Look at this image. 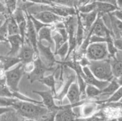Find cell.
Here are the masks:
<instances>
[{
  "mask_svg": "<svg viewBox=\"0 0 122 121\" xmlns=\"http://www.w3.org/2000/svg\"><path fill=\"white\" fill-rule=\"evenodd\" d=\"M12 107L23 117L27 119L42 120L50 112L43 104L17 100Z\"/></svg>",
  "mask_w": 122,
  "mask_h": 121,
  "instance_id": "6da1fadb",
  "label": "cell"
},
{
  "mask_svg": "<svg viewBox=\"0 0 122 121\" xmlns=\"http://www.w3.org/2000/svg\"><path fill=\"white\" fill-rule=\"evenodd\" d=\"M88 66L93 75L100 80L110 81L114 78L110 58L100 60H90Z\"/></svg>",
  "mask_w": 122,
  "mask_h": 121,
  "instance_id": "7a4b0ae2",
  "label": "cell"
},
{
  "mask_svg": "<svg viewBox=\"0 0 122 121\" xmlns=\"http://www.w3.org/2000/svg\"><path fill=\"white\" fill-rule=\"evenodd\" d=\"M25 73L24 64L21 62L17 64L13 68L5 71V83L11 91H19V83Z\"/></svg>",
  "mask_w": 122,
  "mask_h": 121,
  "instance_id": "3957f363",
  "label": "cell"
},
{
  "mask_svg": "<svg viewBox=\"0 0 122 121\" xmlns=\"http://www.w3.org/2000/svg\"><path fill=\"white\" fill-rule=\"evenodd\" d=\"M85 56L89 60H100L110 58L106 42L91 43L86 49Z\"/></svg>",
  "mask_w": 122,
  "mask_h": 121,
  "instance_id": "277c9868",
  "label": "cell"
},
{
  "mask_svg": "<svg viewBox=\"0 0 122 121\" xmlns=\"http://www.w3.org/2000/svg\"><path fill=\"white\" fill-rule=\"evenodd\" d=\"M34 62V68L30 73L27 74V78L30 83H33L36 81H39L41 79L45 76V73L46 71H55L57 68L54 67L48 68L43 63L39 55L33 60Z\"/></svg>",
  "mask_w": 122,
  "mask_h": 121,
  "instance_id": "5b68a950",
  "label": "cell"
},
{
  "mask_svg": "<svg viewBox=\"0 0 122 121\" xmlns=\"http://www.w3.org/2000/svg\"><path fill=\"white\" fill-rule=\"evenodd\" d=\"M37 49L39 56L44 64L48 68L54 67L57 60L55 58L54 53L52 51L50 45H45L42 42H38Z\"/></svg>",
  "mask_w": 122,
  "mask_h": 121,
  "instance_id": "8992f818",
  "label": "cell"
},
{
  "mask_svg": "<svg viewBox=\"0 0 122 121\" xmlns=\"http://www.w3.org/2000/svg\"><path fill=\"white\" fill-rule=\"evenodd\" d=\"M85 101V100L75 104L59 106V109L56 113L54 121H75L77 116L74 112L73 108L79 106Z\"/></svg>",
  "mask_w": 122,
  "mask_h": 121,
  "instance_id": "52a82bcc",
  "label": "cell"
},
{
  "mask_svg": "<svg viewBox=\"0 0 122 121\" xmlns=\"http://www.w3.org/2000/svg\"><path fill=\"white\" fill-rule=\"evenodd\" d=\"M30 14L43 23L50 26H53L60 22H64L66 19V17L60 16L50 11H41Z\"/></svg>",
  "mask_w": 122,
  "mask_h": 121,
  "instance_id": "ba28073f",
  "label": "cell"
},
{
  "mask_svg": "<svg viewBox=\"0 0 122 121\" xmlns=\"http://www.w3.org/2000/svg\"><path fill=\"white\" fill-rule=\"evenodd\" d=\"M38 55V53L36 52L32 45L25 40L23 45L17 56L20 59L21 63L25 64L33 61Z\"/></svg>",
  "mask_w": 122,
  "mask_h": 121,
  "instance_id": "9c48e42d",
  "label": "cell"
},
{
  "mask_svg": "<svg viewBox=\"0 0 122 121\" xmlns=\"http://www.w3.org/2000/svg\"><path fill=\"white\" fill-rule=\"evenodd\" d=\"M33 93L39 95L42 98L43 105L47 108L50 111H57L59 109V106L55 103L54 95L51 90L48 91H37L33 90Z\"/></svg>",
  "mask_w": 122,
  "mask_h": 121,
  "instance_id": "30bf717a",
  "label": "cell"
},
{
  "mask_svg": "<svg viewBox=\"0 0 122 121\" xmlns=\"http://www.w3.org/2000/svg\"><path fill=\"white\" fill-rule=\"evenodd\" d=\"M27 17V27H26V33H25V40L29 43L32 47L34 48L35 51L38 53L37 43H38V34L37 32L33 26L32 20H30L28 13L25 10Z\"/></svg>",
  "mask_w": 122,
  "mask_h": 121,
  "instance_id": "8fae6325",
  "label": "cell"
},
{
  "mask_svg": "<svg viewBox=\"0 0 122 121\" xmlns=\"http://www.w3.org/2000/svg\"><path fill=\"white\" fill-rule=\"evenodd\" d=\"M100 104L94 101H85L79 106V116L78 117L88 118L97 113L99 110Z\"/></svg>",
  "mask_w": 122,
  "mask_h": 121,
  "instance_id": "7c38bea8",
  "label": "cell"
},
{
  "mask_svg": "<svg viewBox=\"0 0 122 121\" xmlns=\"http://www.w3.org/2000/svg\"><path fill=\"white\" fill-rule=\"evenodd\" d=\"M109 58L114 78L122 79V51H117L115 55Z\"/></svg>",
  "mask_w": 122,
  "mask_h": 121,
  "instance_id": "4fadbf2b",
  "label": "cell"
},
{
  "mask_svg": "<svg viewBox=\"0 0 122 121\" xmlns=\"http://www.w3.org/2000/svg\"><path fill=\"white\" fill-rule=\"evenodd\" d=\"M7 42H8L10 45V50L6 55L17 56L24 43V41L21 39L20 34L8 36Z\"/></svg>",
  "mask_w": 122,
  "mask_h": 121,
  "instance_id": "5bb4252c",
  "label": "cell"
},
{
  "mask_svg": "<svg viewBox=\"0 0 122 121\" xmlns=\"http://www.w3.org/2000/svg\"><path fill=\"white\" fill-rule=\"evenodd\" d=\"M82 68L85 74L84 79L87 84L94 85L98 88L100 90H102L109 84L110 81H101L97 78L92 73L88 66H84Z\"/></svg>",
  "mask_w": 122,
  "mask_h": 121,
  "instance_id": "9a60e30c",
  "label": "cell"
},
{
  "mask_svg": "<svg viewBox=\"0 0 122 121\" xmlns=\"http://www.w3.org/2000/svg\"><path fill=\"white\" fill-rule=\"evenodd\" d=\"M92 31V35L98 36L107 37L109 35L112 34L110 31L107 28L102 21L101 15L98 14V17L93 26L91 28Z\"/></svg>",
  "mask_w": 122,
  "mask_h": 121,
  "instance_id": "2e32d148",
  "label": "cell"
},
{
  "mask_svg": "<svg viewBox=\"0 0 122 121\" xmlns=\"http://www.w3.org/2000/svg\"><path fill=\"white\" fill-rule=\"evenodd\" d=\"M78 14L86 35L97 19L98 13L95 10L89 13H80L78 12Z\"/></svg>",
  "mask_w": 122,
  "mask_h": 121,
  "instance_id": "e0dca14e",
  "label": "cell"
},
{
  "mask_svg": "<svg viewBox=\"0 0 122 121\" xmlns=\"http://www.w3.org/2000/svg\"><path fill=\"white\" fill-rule=\"evenodd\" d=\"M66 97H67L70 102V104H77L83 101L81 100V91L77 84V80L75 81L70 85Z\"/></svg>",
  "mask_w": 122,
  "mask_h": 121,
  "instance_id": "ac0fdd59",
  "label": "cell"
},
{
  "mask_svg": "<svg viewBox=\"0 0 122 121\" xmlns=\"http://www.w3.org/2000/svg\"><path fill=\"white\" fill-rule=\"evenodd\" d=\"M54 28V26H44L41 28L38 32V42H39L47 43L49 45L52 47L54 45L52 38V32Z\"/></svg>",
  "mask_w": 122,
  "mask_h": 121,
  "instance_id": "d6986e66",
  "label": "cell"
},
{
  "mask_svg": "<svg viewBox=\"0 0 122 121\" xmlns=\"http://www.w3.org/2000/svg\"><path fill=\"white\" fill-rule=\"evenodd\" d=\"M110 32L113 39H122V21L110 13Z\"/></svg>",
  "mask_w": 122,
  "mask_h": 121,
  "instance_id": "ffe728a7",
  "label": "cell"
},
{
  "mask_svg": "<svg viewBox=\"0 0 122 121\" xmlns=\"http://www.w3.org/2000/svg\"><path fill=\"white\" fill-rule=\"evenodd\" d=\"M96 9L98 14L102 15L105 14H109L118 9V7L116 5L104 1H96Z\"/></svg>",
  "mask_w": 122,
  "mask_h": 121,
  "instance_id": "44dd1931",
  "label": "cell"
},
{
  "mask_svg": "<svg viewBox=\"0 0 122 121\" xmlns=\"http://www.w3.org/2000/svg\"><path fill=\"white\" fill-rule=\"evenodd\" d=\"M60 66V65L58 66V67L54 71L52 74L48 75L47 76H44L42 79L39 81L40 83L48 87L50 90H51L52 93L54 95V97L57 94V81H56V77H55V73H56V71L59 68Z\"/></svg>",
  "mask_w": 122,
  "mask_h": 121,
  "instance_id": "7402d4cb",
  "label": "cell"
},
{
  "mask_svg": "<svg viewBox=\"0 0 122 121\" xmlns=\"http://www.w3.org/2000/svg\"><path fill=\"white\" fill-rule=\"evenodd\" d=\"M76 17H77V27H76V43H77V47L78 49L83 43V40L86 36V34L84 28H83L82 23H81L77 10Z\"/></svg>",
  "mask_w": 122,
  "mask_h": 121,
  "instance_id": "603a6c76",
  "label": "cell"
},
{
  "mask_svg": "<svg viewBox=\"0 0 122 121\" xmlns=\"http://www.w3.org/2000/svg\"><path fill=\"white\" fill-rule=\"evenodd\" d=\"M0 59L3 64V70L7 71L12 68L14 66L21 62L20 59L17 56H1Z\"/></svg>",
  "mask_w": 122,
  "mask_h": 121,
  "instance_id": "cb8c5ba5",
  "label": "cell"
},
{
  "mask_svg": "<svg viewBox=\"0 0 122 121\" xmlns=\"http://www.w3.org/2000/svg\"><path fill=\"white\" fill-rule=\"evenodd\" d=\"M120 87V84L118 83L117 80L116 78H113L112 81H110L109 84L104 89L101 90V94L100 97L102 96H108V97L112 96L118 88ZM98 97V98H99Z\"/></svg>",
  "mask_w": 122,
  "mask_h": 121,
  "instance_id": "d4e9b609",
  "label": "cell"
},
{
  "mask_svg": "<svg viewBox=\"0 0 122 121\" xmlns=\"http://www.w3.org/2000/svg\"><path fill=\"white\" fill-rule=\"evenodd\" d=\"M7 30L8 36L19 34V29L17 22L13 15H9L7 18Z\"/></svg>",
  "mask_w": 122,
  "mask_h": 121,
  "instance_id": "484cf974",
  "label": "cell"
},
{
  "mask_svg": "<svg viewBox=\"0 0 122 121\" xmlns=\"http://www.w3.org/2000/svg\"><path fill=\"white\" fill-rule=\"evenodd\" d=\"M101 93V90H100L97 87L90 85V84H87L85 90L86 98H88L89 100L95 99L100 97Z\"/></svg>",
  "mask_w": 122,
  "mask_h": 121,
  "instance_id": "4316f807",
  "label": "cell"
},
{
  "mask_svg": "<svg viewBox=\"0 0 122 121\" xmlns=\"http://www.w3.org/2000/svg\"><path fill=\"white\" fill-rule=\"evenodd\" d=\"M52 40L54 41V46H55V50H54V53L62 45H63L64 43H65L66 42L68 41V40H66L64 39V38L63 37V36L61 34V33L59 32L56 29H55L54 27L53 30H52Z\"/></svg>",
  "mask_w": 122,
  "mask_h": 121,
  "instance_id": "83f0119b",
  "label": "cell"
},
{
  "mask_svg": "<svg viewBox=\"0 0 122 121\" xmlns=\"http://www.w3.org/2000/svg\"><path fill=\"white\" fill-rule=\"evenodd\" d=\"M69 51V45L68 41L66 42L63 44L56 52H54L55 55H58L61 59V61H66L68 58V54Z\"/></svg>",
  "mask_w": 122,
  "mask_h": 121,
  "instance_id": "f1b7e54d",
  "label": "cell"
},
{
  "mask_svg": "<svg viewBox=\"0 0 122 121\" xmlns=\"http://www.w3.org/2000/svg\"><path fill=\"white\" fill-rule=\"evenodd\" d=\"M96 1L90 2L87 4L83 5L77 7V11L80 13H89L91 12H92L95 11L96 9Z\"/></svg>",
  "mask_w": 122,
  "mask_h": 121,
  "instance_id": "f546056e",
  "label": "cell"
},
{
  "mask_svg": "<svg viewBox=\"0 0 122 121\" xmlns=\"http://www.w3.org/2000/svg\"><path fill=\"white\" fill-rule=\"evenodd\" d=\"M18 0H6L5 7L8 15H11L17 8Z\"/></svg>",
  "mask_w": 122,
  "mask_h": 121,
  "instance_id": "4dcf8cb0",
  "label": "cell"
},
{
  "mask_svg": "<svg viewBox=\"0 0 122 121\" xmlns=\"http://www.w3.org/2000/svg\"><path fill=\"white\" fill-rule=\"evenodd\" d=\"M7 20L2 26H0V42L1 43L3 42H7L8 36Z\"/></svg>",
  "mask_w": 122,
  "mask_h": 121,
  "instance_id": "1f68e13d",
  "label": "cell"
},
{
  "mask_svg": "<svg viewBox=\"0 0 122 121\" xmlns=\"http://www.w3.org/2000/svg\"><path fill=\"white\" fill-rule=\"evenodd\" d=\"M17 100L13 97H0V107H12Z\"/></svg>",
  "mask_w": 122,
  "mask_h": 121,
  "instance_id": "d6a6232c",
  "label": "cell"
},
{
  "mask_svg": "<svg viewBox=\"0 0 122 121\" xmlns=\"http://www.w3.org/2000/svg\"><path fill=\"white\" fill-rule=\"evenodd\" d=\"M0 97H13V91L8 88L6 83L0 85Z\"/></svg>",
  "mask_w": 122,
  "mask_h": 121,
  "instance_id": "836d02e7",
  "label": "cell"
},
{
  "mask_svg": "<svg viewBox=\"0 0 122 121\" xmlns=\"http://www.w3.org/2000/svg\"><path fill=\"white\" fill-rule=\"evenodd\" d=\"M27 13H28V12H27ZM28 14H29V15L30 19L31 20H32V23H33V26H34L35 28L37 34H38V31H39L41 28H42L43 27H44V26H50V25H47V24H45L43 23H42L41 21H40L39 20H38V19H35V18L32 15V14H29V13H28Z\"/></svg>",
  "mask_w": 122,
  "mask_h": 121,
  "instance_id": "e575fe53",
  "label": "cell"
},
{
  "mask_svg": "<svg viewBox=\"0 0 122 121\" xmlns=\"http://www.w3.org/2000/svg\"><path fill=\"white\" fill-rule=\"evenodd\" d=\"M56 112L57 111H50L41 121H54Z\"/></svg>",
  "mask_w": 122,
  "mask_h": 121,
  "instance_id": "d590c367",
  "label": "cell"
},
{
  "mask_svg": "<svg viewBox=\"0 0 122 121\" xmlns=\"http://www.w3.org/2000/svg\"><path fill=\"white\" fill-rule=\"evenodd\" d=\"M33 68H34V62H33V61L24 64V71H25V73H27V74L30 73L33 71Z\"/></svg>",
  "mask_w": 122,
  "mask_h": 121,
  "instance_id": "8d00e7d4",
  "label": "cell"
},
{
  "mask_svg": "<svg viewBox=\"0 0 122 121\" xmlns=\"http://www.w3.org/2000/svg\"><path fill=\"white\" fill-rule=\"evenodd\" d=\"M113 43L118 51H122V39H113Z\"/></svg>",
  "mask_w": 122,
  "mask_h": 121,
  "instance_id": "74e56055",
  "label": "cell"
},
{
  "mask_svg": "<svg viewBox=\"0 0 122 121\" xmlns=\"http://www.w3.org/2000/svg\"><path fill=\"white\" fill-rule=\"evenodd\" d=\"M111 14L113 15L114 17H115L117 19L119 20L120 21H122V9H116L115 11H113L112 13H111Z\"/></svg>",
  "mask_w": 122,
  "mask_h": 121,
  "instance_id": "f35d334b",
  "label": "cell"
},
{
  "mask_svg": "<svg viewBox=\"0 0 122 121\" xmlns=\"http://www.w3.org/2000/svg\"><path fill=\"white\" fill-rule=\"evenodd\" d=\"M104 120V117H101V116L97 115V114H95L93 116L86 119V121H102Z\"/></svg>",
  "mask_w": 122,
  "mask_h": 121,
  "instance_id": "ab89813d",
  "label": "cell"
},
{
  "mask_svg": "<svg viewBox=\"0 0 122 121\" xmlns=\"http://www.w3.org/2000/svg\"><path fill=\"white\" fill-rule=\"evenodd\" d=\"M96 1L97 0H76V5L77 8L80 6L83 5L87 4Z\"/></svg>",
  "mask_w": 122,
  "mask_h": 121,
  "instance_id": "60d3db41",
  "label": "cell"
},
{
  "mask_svg": "<svg viewBox=\"0 0 122 121\" xmlns=\"http://www.w3.org/2000/svg\"><path fill=\"white\" fill-rule=\"evenodd\" d=\"M14 110L12 107H0V116Z\"/></svg>",
  "mask_w": 122,
  "mask_h": 121,
  "instance_id": "b9f144b4",
  "label": "cell"
},
{
  "mask_svg": "<svg viewBox=\"0 0 122 121\" xmlns=\"http://www.w3.org/2000/svg\"><path fill=\"white\" fill-rule=\"evenodd\" d=\"M8 16L6 15L5 14H2V13H0V26H2L4 23H5V21H6V20L7 19Z\"/></svg>",
  "mask_w": 122,
  "mask_h": 121,
  "instance_id": "7bdbcfd3",
  "label": "cell"
},
{
  "mask_svg": "<svg viewBox=\"0 0 122 121\" xmlns=\"http://www.w3.org/2000/svg\"><path fill=\"white\" fill-rule=\"evenodd\" d=\"M5 83V78L4 75L0 76V85Z\"/></svg>",
  "mask_w": 122,
  "mask_h": 121,
  "instance_id": "ee69618b",
  "label": "cell"
},
{
  "mask_svg": "<svg viewBox=\"0 0 122 121\" xmlns=\"http://www.w3.org/2000/svg\"><path fill=\"white\" fill-rule=\"evenodd\" d=\"M97 1H104V2H110V3H112V4H113L116 5V0H97Z\"/></svg>",
  "mask_w": 122,
  "mask_h": 121,
  "instance_id": "f6af8a7d",
  "label": "cell"
},
{
  "mask_svg": "<svg viewBox=\"0 0 122 121\" xmlns=\"http://www.w3.org/2000/svg\"><path fill=\"white\" fill-rule=\"evenodd\" d=\"M21 121H37L36 120H35V119H27L26 118V119L25 120H23Z\"/></svg>",
  "mask_w": 122,
  "mask_h": 121,
  "instance_id": "bcb514c9",
  "label": "cell"
},
{
  "mask_svg": "<svg viewBox=\"0 0 122 121\" xmlns=\"http://www.w3.org/2000/svg\"><path fill=\"white\" fill-rule=\"evenodd\" d=\"M1 69H2V70H3V64H2V60L0 59V70H1Z\"/></svg>",
  "mask_w": 122,
  "mask_h": 121,
  "instance_id": "7dc6e473",
  "label": "cell"
},
{
  "mask_svg": "<svg viewBox=\"0 0 122 121\" xmlns=\"http://www.w3.org/2000/svg\"><path fill=\"white\" fill-rule=\"evenodd\" d=\"M0 2L4 4L5 5V0H0Z\"/></svg>",
  "mask_w": 122,
  "mask_h": 121,
  "instance_id": "c3c4849f",
  "label": "cell"
},
{
  "mask_svg": "<svg viewBox=\"0 0 122 121\" xmlns=\"http://www.w3.org/2000/svg\"><path fill=\"white\" fill-rule=\"evenodd\" d=\"M119 102H120V103H122V99L120 100V101H119Z\"/></svg>",
  "mask_w": 122,
  "mask_h": 121,
  "instance_id": "681fc988",
  "label": "cell"
},
{
  "mask_svg": "<svg viewBox=\"0 0 122 121\" xmlns=\"http://www.w3.org/2000/svg\"><path fill=\"white\" fill-rule=\"evenodd\" d=\"M122 9V8H121V9Z\"/></svg>",
  "mask_w": 122,
  "mask_h": 121,
  "instance_id": "f907efd6",
  "label": "cell"
},
{
  "mask_svg": "<svg viewBox=\"0 0 122 121\" xmlns=\"http://www.w3.org/2000/svg\"><path fill=\"white\" fill-rule=\"evenodd\" d=\"M1 42H0V44H1Z\"/></svg>",
  "mask_w": 122,
  "mask_h": 121,
  "instance_id": "816d5d0a",
  "label": "cell"
},
{
  "mask_svg": "<svg viewBox=\"0 0 122 121\" xmlns=\"http://www.w3.org/2000/svg\"></svg>",
  "mask_w": 122,
  "mask_h": 121,
  "instance_id": "f5cc1de1",
  "label": "cell"
}]
</instances>
